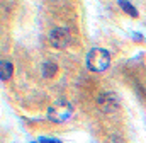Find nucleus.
<instances>
[{"label":"nucleus","mask_w":146,"mask_h":143,"mask_svg":"<svg viewBox=\"0 0 146 143\" xmlns=\"http://www.w3.org/2000/svg\"><path fill=\"white\" fill-rule=\"evenodd\" d=\"M119 5L124 9V12H126V14H129V15H133V17H138V10L134 9V5H133V3H127V2H119Z\"/></svg>","instance_id":"nucleus-7"},{"label":"nucleus","mask_w":146,"mask_h":143,"mask_svg":"<svg viewBox=\"0 0 146 143\" xmlns=\"http://www.w3.org/2000/svg\"><path fill=\"white\" fill-rule=\"evenodd\" d=\"M70 39H72V33L68 31V27H54L49 33V43L56 49L66 48L68 43H70Z\"/></svg>","instance_id":"nucleus-3"},{"label":"nucleus","mask_w":146,"mask_h":143,"mask_svg":"<svg viewBox=\"0 0 146 143\" xmlns=\"http://www.w3.org/2000/svg\"><path fill=\"white\" fill-rule=\"evenodd\" d=\"M99 106L100 109L104 111V112H112V111H115L117 109V96L115 94H112V92H106V94H102L100 97H99Z\"/></svg>","instance_id":"nucleus-4"},{"label":"nucleus","mask_w":146,"mask_h":143,"mask_svg":"<svg viewBox=\"0 0 146 143\" xmlns=\"http://www.w3.org/2000/svg\"><path fill=\"white\" fill-rule=\"evenodd\" d=\"M39 143H61L60 140H54V138H46V136H41Z\"/></svg>","instance_id":"nucleus-8"},{"label":"nucleus","mask_w":146,"mask_h":143,"mask_svg":"<svg viewBox=\"0 0 146 143\" xmlns=\"http://www.w3.org/2000/svg\"><path fill=\"white\" fill-rule=\"evenodd\" d=\"M56 72H58V65H56L53 60H48V61L42 63V77L53 78V77L56 75Z\"/></svg>","instance_id":"nucleus-5"},{"label":"nucleus","mask_w":146,"mask_h":143,"mask_svg":"<svg viewBox=\"0 0 146 143\" xmlns=\"http://www.w3.org/2000/svg\"><path fill=\"white\" fill-rule=\"evenodd\" d=\"M110 65V55L104 48H94L87 55V67L92 72H104Z\"/></svg>","instance_id":"nucleus-1"},{"label":"nucleus","mask_w":146,"mask_h":143,"mask_svg":"<svg viewBox=\"0 0 146 143\" xmlns=\"http://www.w3.org/2000/svg\"><path fill=\"white\" fill-rule=\"evenodd\" d=\"M10 77H12V63L9 60H2L0 61V78L9 80Z\"/></svg>","instance_id":"nucleus-6"},{"label":"nucleus","mask_w":146,"mask_h":143,"mask_svg":"<svg viewBox=\"0 0 146 143\" xmlns=\"http://www.w3.org/2000/svg\"><path fill=\"white\" fill-rule=\"evenodd\" d=\"M73 107L68 102H56L48 109V119L53 123H65L72 118Z\"/></svg>","instance_id":"nucleus-2"}]
</instances>
